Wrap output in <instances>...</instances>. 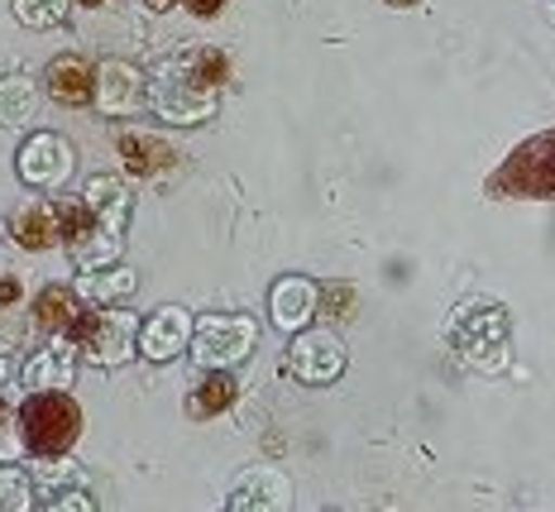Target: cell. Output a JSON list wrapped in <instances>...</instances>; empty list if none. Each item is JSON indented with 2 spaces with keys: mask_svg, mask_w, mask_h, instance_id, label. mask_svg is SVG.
Instances as JSON below:
<instances>
[{
  "mask_svg": "<svg viewBox=\"0 0 555 512\" xmlns=\"http://www.w3.org/2000/svg\"><path fill=\"white\" fill-rule=\"evenodd\" d=\"M77 374V341L73 335H57L53 345H43L39 355H29L25 364V388H67Z\"/></svg>",
  "mask_w": 555,
  "mask_h": 512,
  "instance_id": "17",
  "label": "cell"
},
{
  "mask_svg": "<svg viewBox=\"0 0 555 512\" xmlns=\"http://www.w3.org/2000/svg\"><path fill=\"white\" fill-rule=\"evenodd\" d=\"M0 383H5V364H0Z\"/></svg>",
  "mask_w": 555,
  "mask_h": 512,
  "instance_id": "37",
  "label": "cell"
},
{
  "mask_svg": "<svg viewBox=\"0 0 555 512\" xmlns=\"http://www.w3.org/2000/svg\"><path fill=\"white\" fill-rule=\"evenodd\" d=\"M149 10H172V5H182V0H144Z\"/></svg>",
  "mask_w": 555,
  "mask_h": 512,
  "instance_id": "32",
  "label": "cell"
},
{
  "mask_svg": "<svg viewBox=\"0 0 555 512\" xmlns=\"http://www.w3.org/2000/svg\"><path fill=\"white\" fill-rule=\"evenodd\" d=\"M489 196H522V202L555 196V130L517 144L489 178Z\"/></svg>",
  "mask_w": 555,
  "mask_h": 512,
  "instance_id": "5",
  "label": "cell"
},
{
  "mask_svg": "<svg viewBox=\"0 0 555 512\" xmlns=\"http://www.w3.org/2000/svg\"><path fill=\"white\" fill-rule=\"evenodd\" d=\"M25 450V436L10 432V422H0V460H15Z\"/></svg>",
  "mask_w": 555,
  "mask_h": 512,
  "instance_id": "29",
  "label": "cell"
},
{
  "mask_svg": "<svg viewBox=\"0 0 555 512\" xmlns=\"http://www.w3.org/2000/svg\"><path fill=\"white\" fill-rule=\"evenodd\" d=\"M49 508H77V512H91V508H96V498H91L82 484H73V488H53V494H49Z\"/></svg>",
  "mask_w": 555,
  "mask_h": 512,
  "instance_id": "28",
  "label": "cell"
},
{
  "mask_svg": "<svg viewBox=\"0 0 555 512\" xmlns=\"http://www.w3.org/2000/svg\"><path fill=\"white\" fill-rule=\"evenodd\" d=\"M34 321H39V331L73 335V341L82 345V335L91 331V321H96V311H91V302L82 307V297H77V287H43V293L34 297Z\"/></svg>",
  "mask_w": 555,
  "mask_h": 512,
  "instance_id": "11",
  "label": "cell"
},
{
  "mask_svg": "<svg viewBox=\"0 0 555 512\" xmlns=\"http://www.w3.org/2000/svg\"><path fill=\"white\" fill-rule=\"evenodd\" d=\"M87 345V359L101 369H115V364H130V359L139 355V321L134 311H96V321H91V331L82 335Z\"/></svg>",
  "mask_w": 555,
  "mask_h": 512,
  "instance_id": "9",
  "label": "cell"
},
{
  "mask_svg": "<svg viewBox=\"0 0 555 512\" xmlns=\"http://www.w3.org/2000/svg\"><path fill=\"white\" fill-rule=\"evenodd\" d=\"M0 422H10V398H5V388H0Z\"/></svg>",
  "mask_w": 555,
  "mask_h": 512,
  "instance_id": "33",
  "label": "cell"
},
{
  "mask_svg": "<svg viewBox=\"0 0 555 512\" xmlns=\"http://www.w3.org/2000/svg\"><path fill=\"white\" fill-rule=\"evenodd\" d=\"M34 474H39V484L49 488H63V484H77V464H67L63 456H39V464H34Z\"/></svg>",
  "mask_w": 555,
  "mask_h": 512,
  "instance_id": "27",
  "label": "cell"
},
{
  "mask_svg": "<svg viewBox=\"0 0 555 512\" xmlns=\"http://www.w3.org/2000/svg\"><path fill=\"white\" fill-rule=\"evenodd\" d=\"M115 149H120L125 168H130L134 178H158V172H168L172 163H178V149L164 144V139L149 130H120L115 135Z\"/></svg>",
  "mask_w": 555,
  "mask_h": 512,
  "instance_id": "16",
  "label": "cell"
},
{
  "mask_svg": "<svg viewBox=\"0 0 555 512\" xmlns=\"http://www.w3.org/2000/svg\"><path fill=\"white\" fill-rule=\"evenodd\" d=\"M87 206H91V226L77 244H67L77 259V269H101V264H115L125 254V220H130V192H125L120 178L111 172H96L87 182Z\"/></svg>",
  "mask_w": 555,
  "mask_h": 512,
  "instance_id": "2",
  "label": "cell"
},
{
  "mask_svg": "<svg viewBox=\"0 0 555 512\" xmlns=\"http://www.w3.org/2000/svg\"><path fill=\"white\" fill-rule=\"evenodd\" d=\"M388 5H398V10H402V5H416V0H388Z\"/></svg>",
  "mask_w": 555,
  "mask_h": 512,
  "instance_id": "34",
  "label": "cell"
},
{
  "mask_svg": "<svg viewBox=\"0 0 555 512\" xmlns=\"http://www.w3.org/2000/svg\"><path fill=\"white\" fill-rule=\"evenodd\" d=\"M10 240H15L20 249H29V254L63 244V230H57L53 202H29V206H20V212L10 216Z\"/></svg>",
  "mask_w": 555,
  "mask_h": 512,
  "instance_id": "18",
  "label": "cell"
},
{
  "mask_svg": "<svg viewBox=\"0 0 555 512\" xmlns=\"http://www.w3.org/2000/svg\"><path fill=\"white\" fill-rule=\"evenodd\" d=\"M182 5H188L196 20H211V15H221L225 10V0H182Z\"/></svg>",
  "mask_w": 555,
  "mask_h": 512,
  "instance_id": "31",
  "label": "cell"
},
{
  "mask_svg": "<svg viewBox=\"0 0 555 512\" xmlns=\"http://www.w3.org/2000/svg\"><path fill=\"white\" fill-rule=\"evenodd\" d=\"M254 345H259V325L245 311H206V317L192 321V364L196 369H235L245 364L254 355Z\"/></svg>",
  "mask_w": 555,
  "mask_h": 512,
  "instance_id": "4",
  "label": "cell"
},
{
  "mask_svg": "<svg viewBox=\"0 0 555 512\" xmlns=\"http://www.w3.org/2000/svg\"><path fill=\"white\" fill-rule=\"evenodd\" d=\"M134 269H120V264H101V269H82L77 278V297L91 302V307H115L134 293Z\"/></svg>",
  "mask_w": 555,
  "mask_h": 512,
  "instance_id": "19",
  "label": "cell"
},
{
  "mask_svg": "<svg viewBox=\"0 0 555 512\" xmlns=\"http://www.w3.org/2000/svg\"><path fill=\"white\" fill-rule=\"evenodd\" d=\"M15 168H20V182H25V188L53 192V188H63V182L73 178L77 154H73V144H67L63 135H49V130H43V135H29L25 144H20Z\"/></svg>",
  "mask_w": 555,
  "mask_h": 512,
  "instance_id": "7",
  "label": "cell"
},
{
  "mask_svg": "<svg viewBox=\"0 0 555 512\" xmlns=\"http://www.w3.org/2000/svg\"><path fill=\"white\" fill-rule=\"evenodd\" d=\"M67 5H73V0H15V15H20V25H29V29H49L57 20H67Z\"/></svg>",
  "mask_w": 555,
  "mask_h": 512,
  "instance_id": "26",
  "label": "cell"
},
{
  "mask_svg": "<svg viewBox=\"0 0 555 512\" xmlns=\"http://www.w3.org/2000/svg\"><path fill=\"white\" fill-rule=\"evenodd\" d=\"M34 508V479L15 464H0V512H25Z\"/></svg>",
  "mask_w": 555,
  "mask_h": 512,
  "instance_id": "23",
  "label": "cell"
},
{
  "mask_svg": "<svg viewBox=\"0 0 555 512\" xmlns=\"http://www.w3.org/2000/svg\"><path fill=\"white\" fill-rule=\"evenodd\" d=\"M192 311L188 307H164L154 311L144 325H139V355L154 359V364H168L192 345Z\"/></svg>",
  "mask_w": 555,
  "mask_h": 512,
  "instance_id": "10",
  "label": "cell"
},
{
  "mask_svg": "<svg viewBox=\"0 0 555 512\" xmlns=\"http://www.w3.org/2000/svg\"><path fill=\"white\" fill-rule=\"evenodd\" d=\"M49 97L57 106H87L96 101V63L77 53H63L49 63Z\"/></svg>",
  "mask_w": 555,
  "mask_h": 512,
  "instance_id": "15",
  "label": "cell"
},
{
  "mask_svg": "<svg viewBox=\"0 0 555 512\" xmlns=\"http://www.w3.org/2000/svg\"><path fill=\"white\" fill-rule=\"evenodd\" d=\"M551 20H555V0H551Z\"/></svg>",
  "mask_w": 555,
  "mask_h": 512,
  "instance_id": "38",
  "label": "cell"
},
{
  "mask_svg": "<svg viewBox=\"0 0 555 512\" xmlns=\"http://www.w3.org/2000/svg\"><path fill=\"white\" fill-rule=\"evenodd\" d=\"M354 307H360V293L350 283H321L317 287V311L331 321H350Z\"/></svg>",
  "mask_w": 555,
  "mask_h": 512,
  "instance_id": "24",
  "label": "cell"
},
{
  "mask_svg": "<svg viewBox=\"0 0 555 512\" xmlns=\"http://www.w3.org/2000/svg\"><path fill=\"white\" fill-rule=\"evenodd\" d=\"M287 369H293L297 383H311V388H321V383H335L345 369V345L335 331H297V341L287 345Z\"/></svg>",
  "mask_w": 555,
  "mask_h": 512,
  "instance_id": "8",
  "label": "cell"
},
{
  "mask_svg": "<svg viewBox=\"0 0 555 512\" xmlns=\"http://www.w3.org/2000/svg\"><path fill=\"white\" fill-rule=\"evenodd\" d=\"M20 436L29 456H67L82 436V407L67 398V388H34L20 407Z\"/></svg>",
  "mask_w": 555,
  "mask_h": 512,
  "instance_id": "3",
  "label": "cell"
},
{
  "mask_svg": "<svg viewBox=\"0 0 555 512\" xmlns=\"http://www.w3.org/2000/svg\"><path fill=\"white\" fill-rule=\"evenodd\" d=\"M82 5H106V0H82Z\"/></svg>",
  "mask_w": 555,
  "mask_h": 512,
  "instance_id": "35",
  "label": "cell"
},
{
  "mask_svg": "<svg viewBox=\"0 0 555 512\" xmlns=\"http://www.w3.org/2000/svg\"><path fill=\"white\" fill-rule=\"evenodd\" d=\"M269 317L278 331H302V325H311V317H317V283L302 273H287L278 278V283L269 287Z\"/></svg>",
  "mask_w": 555,
  "mask_h": 512,
  "instance_id": "13",
  "label": "cell"
},
{
  "mask_svg": "<svg viewBox=\"0 0 555 512\" xmlns=\"http://www.w3.org/2000/svg\"><path fill=\"white\" fill-rule=\"evenodd\" d=\"M20 297H25L20 278H0V307H20Z\"/></svg>",
  "mask_w": 555,
  "mask_h": 512,
  "instance_id": "30",
  "label": "cell"
},
{
  "mask_svg": "<svg viewBox=\"0 0 555 512\" xmlns=\"http://www.w3.org/2000/svg\"><path fill=\"white\" fill-rule=\"evenodd\" d=\"M149 106L164 115L168 125H202L216 115V91H206L202 81L188 77V67L172 57L154 77H149Z\"/></svg>",
  "mask_w": 555,
  "mask_h": 512,
  "instance_id": "6",
  "label": "cell"
},
{
  "mask_svg": "<svg viewBox=\"0 0 555 512\" xmlns=\"http://www.w3.org/2000/svg\"><path fill=\"white\" fill-rule=\"evenodd\" d=\"M34 115V81L0 77V125H25Z\"/></svg>",
  "mask_w": 555,
  "mask_h": 512,
  "instance_id": "22",
  "label": "cell"
},
{
  "mask_svg": "<svg viewBox=\"0 0 555 512\" xmlns=\"http://www.w3.org/2000/svg\"><path fill=\"white\" fill-rule=\"evenodd\" d=\"M53 212H57V230H63V244H77V240L87 235V226H91L87 196H63V202H53Z\"/></svg>",
  "mask_w": 555,
  "mask_h": 512,
  "instance_id": "25",
  "label": "cell"
},
{
  "mask_svg": "<svg viewBox=\"0 0 555 512\" xmlns=\"http://www.w3.org/2000/svg\"><path fill=\"white\" fill-rule=\"evenodd\" d=\"M139 97H144V77H139V67H130L125 57H106V63H96V106L106 115L134 111Z\"/></svg>",
  "mask_w": 555,
  "mask_h": 512,
  "instance_id": "14",
  "label": "cell"
},
{
  "mask_svg": "<svg viewBox=\"0 0 555 512\" xmlns=\"http://www.w3.org/2000/svg\"><path fill=\"white\" fill-rule=\"evenodd\" d=\"M182 67H188V77L192 81H202L206 91H221L230 77H235V67H230V53L221 49H211V43H202V49H188L178 57Z\"/></svg>",
  "mask_w": 555,
  "mask_h": 512,
  "instance_id": "21",
  "label": "cell"
},
{
  "mask_svg": "<svg viewBox=\"0 0 555 512\" xmlns=\"http://www.w3.org/2000/svg\"><path fill=\"white\" fill-rule=\"evenodd\" d=\"M235 512H278L293 503V484H287L283 470H269V464H254V470H245L235 479V488H230L225 498Z\"/></svg>",
  "mask_w": 555,
  "mask_h": 512,
  "instance_id": "12",
  "label": "cell"
},
{
  "mask_svg": "<svg viewBox=\"0 0 555 512\" xmlns=\"http://www.w3.org/2000/svg\"><path fill=\"white\" fill-rule=\"evenodd\" d=\"M446 341L469 369H483V374H499L513 359V325L499 302H460L446 321Z\"/></svg>",
  "mask_w": 555,
  "mask_h": 512,
  "instance_id": "1",
  "label": "cell"
},
{
  "mask_svg": "<svg viewBox=\"0 0 555 512\" xmlns=\"http://www.w3.org/2000/svg\"><path fill=\"white\" fill-rule=\"evenodd\" d=\"M5 230H10V226H5V220H0V235H5Z\"/></svg>",
  "mask_w": 555,
  "mask_h": 512,
  "instance_id": "36",
  "label": "cell"
},
{
  "mask_svg": "<svg viewBox=\"0 0 555 512\" xmlns=\"http://www.w3.org/2000/svg\"><path fill=\"white\" fill-rule=\"evenodd\" d=\"M240 398V379L230 374V369H211V379H202V388L188 398V417H196V422H211V417L230 412Z\"/></svg>",
  "mask_w": 555,
  "mask_h": 512,
  "instance_id": "20",
  "label": "cell"
}]
</instances>
